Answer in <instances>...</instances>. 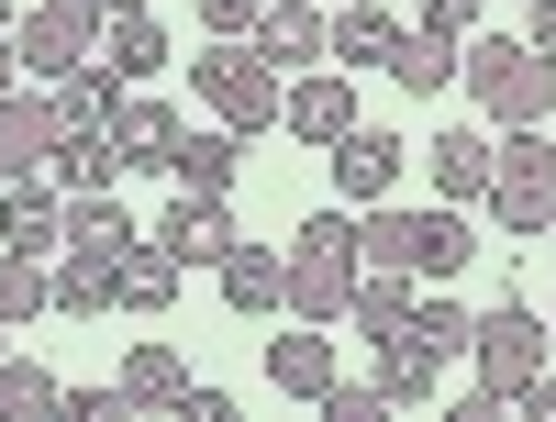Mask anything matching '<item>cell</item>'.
I'll use <instances>...</instances> for the list:
<instances>
[{
  "mask_svg": "<svg viewBox=\"0 0 556 422\" xmlns=\"http://www.w3.org/2000/svg\"><path fill=\"white\" fill-rule=\"evenodd\" d=\"M468 101H479V123H501V133H523V123H556V56L534 34H468Z\"/></svg>",
  "mask_w": 556,
  "mask_h": 422,
  "instance_id": "cell-1",
  "label": "cell"
},
{
  "mask_svg": "<svg viewBox=\"0 0 556 422\" xmlns=\"http://www.w3.org/2000/svg\"><path fill=\"white\" fill-rule=\"evenodd\" d=\"M356 278H367V212L334 201V212H312V222L290 233V311H301V322H345Z\"/></svg>",
  "mask_w": 556,
  "mask_h": 422,
  "instance_id": "cell-2",
  "label": "cell"
},
{
  "mask_svg": "<svg viewBox=\"0 0 556 422\" xmlns=\"http://www.w3.org/2000/svg\"><path fill=\"white\" fill-rule=\"evenodd\" d=\"M190 78H201V112H212V123H235V133H267L278 101H290V78L256 56V34H212L201 56H190Z\"/></svg>",
  "mask_w": 556,
  "mask_h": 422,
  "instance_id": "cell-3",
  "label": "cell"
},
{
  "mask_svg": "<svg viewBox=\"0 0 556 422\" xmlns=\"http://www.w3.org/2000/svg\"><path fill=\"white\" fill-rule=\"evenodd\" d=\"M501 233H556V133L523 123V133H501V167H490V201H479Z\"/></svg>",
  "mask_w": 556,
  "mask_h": 422,
  "instance_id": "cell-4",
  "label": "cell"
},
{
  "mask_svg": "<svg viewBox=\"0 0 556 422\" xmlns=\"http://www.w3.org/2000/svg\"><path fill=\"white\" fill-rule=\"evenodd\" d=\"M101 34H112V12L101 0H34V12L12 23V56H23V78H89V56H101Z\"/></svg>",
  "mask_w": 556,
  "mask_h": 422,
  "instance_id": "cell-5",
  "label": "cell"
},
{
  "mask_svg": "<svg viewBox=\"0 0 556 422\" xmlns=\"http://www.w3.org/2000/svg\"><path fill=\"white\" fill-rule=\"evenodd\" d=\"M534 367H556V322H545L534 300H490V311H479V334H468V379L513 400Z\"/></svg>",
  "mask_w": 556,
  "mask_h": 422,
  "instance_id": "cell-6",
  "label": "cell"
},
{
  "mask_svg": "<svg viewBox=\"0 0 556 422\" xmlns=\"http://www.w3.org/2000/svg\"><path fill=\"white\" fill-rule=\"evenodd\" d=\"M367 256H379V267H412V278H456V267H468V212H367Z\"/></svg>",
  "mask_w": 556,
  "mask_h": 422,
  "instance_id": "cell-7",
  "label": "cell"
},
{
  "mask_svg": "<svg viewBox=\"0 0 556 422\" xmlns=\"http://www.w3.org/2000/svg\"><path fill=\"white\" fill-rule=\"evenodd\" d=\"M323 156H334V201H356V212H379L401 190V167H412V145H401L390 123H356L345 145H323Z\"/></svg>",
  "mask_w": 556,
  "mask_h": 422,
  "instance_id": "cell-8",
  "label": "cell"
},
{
  "mask_svg": "<svg viewBox=\"0 0 556 422\" xmlns=\"http://www.w3.org/2000/svg\"><path fill=\"white\" fill-rule=\"evenodd\" d=\"M278 123H290L301 145H345V133L367 123V112H356V67H301L290 101H278Z\"/></svg>",
  "mask_w": 556,
  "mask_h": 422,
  "instance_id": "cell-9",
  "label": "cell"
},
{
  "mask_svg": "<svg viewBox=\"0 0 556 422\" xmlns=\"http://www.w3.org/2000/svg\"><path fill=\"white\" fill-rule=\"evenodd\" d=\"M424 167H434V201L479 212V201H490V167H501V133H490V123H445L434 145H424Z\"/></svg>",
  "mask_w": 556,
  "mask_h": 422,
  "instance_id": "cell-10",
  "label": "cell"
},
{
  "mask_svg": "<svg viewBox=\"0 0 556 422\" xmlns=\"http://www.w3.org/2000/svg\"><path fill=\"white\" fill-rule=\"evenodd\" d=\"M235 167H245V133H235V123H178V145H167V178H178V190L235 201Z\"/></svg>",
  "mask_w": 556,
  "mask_h": 422,
  "instance_id": "cell-11",
  "label": "cell"
},
{
  "mask_svg": "<svg viewBox=\"0 0 556 422\" xmlns=\"http://www.w3.org/2000/svg\"><path fill=\"white\" fill-rule=\"evenodd\" d=\"M0 245L67 256V190H56V178H0Z\"/></svg>",
  "mask_w": 556,
  "mask_h": 422,
  "instance_id": "cell-12",
  "label": "cell"
},
{
  "mask_svg": "<svg viewBox=\"0 0 556 422\" xmlns=\"http://www.w3.org/2000/svg\"><path fill=\"white\" fill-rule=\"evenodd\" d=\"M156 245H167L178 267H223V256L245 245V233H235V212H223V201H201V190H178V201L156 212Z\"/></svg>",
  "mask_w": 556,
  "mask_h": 422,
  "instance_id": "cell-13",
  "label": "cell"
},
{
  "mask_svg": "<svg viewBox=\"0 0 556 422\" xmlns=\"http://www.w3.org/2000/svg\"><path fill=\"white\" fill-rule=\"evenodd\" d=\"M267 389L278 400H323V389H334V334L290 311V334H267Z\"/></svg>",
  "mask_w": 556,
  "mask_h": 422,
  "instance_id": "cell-14",
  "label": "cell"
},
{
  "mask_svg": "<svg viewBox=\"0 0 556 422\" xmlns=\"http://www.w3.org/2000/svg\"><path fill=\"white\" fill-rule=\"evenodd\" d=\"M101 133H112V156H123V167H167L178 112L156 101V89H112V123H101Z\"/></svg>",
  "mask_w": 556,
  "mask_h": 422,
  "instance_id": "cell-15",
  "label": "cell"
},
{
  "mask_svg": "<svg viewBox=\"0 0 556 422\" xmlns=\"http://www.w3.org/2000/svg\"><path fill=\"white\" fill-rule=\"evenodd\" d=\"M367 379H379L390 411H412V400H434V389H445V345H424V334L401 322V334H379V367H367Z\"/></svg>",
  "mask_w": 556,
  "mask_h": 422,
  "instance_id": "cell-16",
  "label": "cell"
},
{
  "mask_svg": "<svg viewBox=\"0 0 556 422\" xmlns=\"http://www.w3.org/2000/svg\"><path fill=\"white\" fill-rule=\"evenodd\" d=\"M156 67H167V23H156V12H112V34H101V56H89V78L146 89Z\"/></svg>",
  "mask_w": 556,
  "mask_h": 422,
  "instance_id": "cell-17",
  "label": "cell"
},
{
  "mask_svg": "<svg viewBox=\"0 0 556 422\" xmlns=\"http://www.w3.org/2000/svg\"><path fill=\"white\" fill-rule=\"evenodd\" d=\"M256 56H267V67H334V23H323L312 0H267Z\"/></svg>",
  "mask_w": 556,
  "mask_h": 422,
  "instance_id": "cell-18",
  "label": "cell"
},
{
  "mask_svg": "<svg viewBox=\"0 0 556 422\" xmlns=\"http://www.w3.org/2000/svg\"><path fill=\"white\" fill-rule=\"evenodd\" d=\"M56 311H67V322H101V311H123V256H89V245H67V256H56Z\"/></svg>",
  "mask_w": 556,
  "mask_h": 422,
  "instance_id": "cell-19",
  "label": "cell"
},
{
  "mask_svg": "<svg viewBox=\"0 0 556 422\" xmlns=\"http://www.w3.org/2000/svg\"><path fill=\"white\" fill-rule=\"evenodd\" d=\"M56 156V112H45V89H12L0 101V178H34Z\"/></svg>",
  "mask_w": 556,
  "mask_h": 422,
  "instance_id": "cell-20",
  "label": "cell"
},
{
  "mask_svg": "<svg viewBox=\"0 0 556 422\" xmlns=\"http://www.w3.org/2000/svg\"><path fill=\"white\" fill-rule=\"evenodd\" d=\"M456 67H468V44H456V34H424V23H401V44H390V78L412 89V101L456 89Z\"/></svg>",
  "mask_w": 556,
  "mask_h": 422,
  "instance_id": "cell-21",
  "label": "cell"
},
{
  "mask_svg": "<svg viewBox=\"0 0 556 422\" xmlns=\"http://www.w3.org/2000/svg\"><path fill=\"white\" fill-rule=\"evenodd\" d=\"M112 389H123V411H178V400H190V356H178V345H134Z\"/></svg>",
  "mask_w": 556,
  "mask_h": 422,
  "instance_id": "cell-22",
  "label": "cell"
},
{
  "mask_svg": "<svg viewBox=\"0 0 556 422\" xmlns=\"http://www.w3.org/2000/svg\"><path fill=\"white\" fill-rule=\"evenodd\" d=\"M212 278H223V300H235V311H290V256H278V245H235Z\"/></svg>",
  "mask_w": 556,
  "mask_h": 422,
  "instance_id": "cell-23",
  "label": "cell"
},
{
  "mask_svg": "<svg viewBox=\"0 0 556 422\" xmlns=\"http://www.w3.org/2000/svg\"><path fill=\"white\" fill-rule=\"evenodd\" d=\"M345 322H356L367 345H379V334H401V322H412V267H379V256H367V278H356Z\"/></svg>",
  "mask_w": 556,
  "mask_h": 422,
  "instance_id": "cell-24",
  "label": "cell"
},
{
  "mask_svg": "<svg viewBox=\"0 0 556 422\" xmlns=\"http://www.w3.org/2000/svg\"><path fill=\"white\" fill-rule=\"evenodd\" d=\"M390 44H401V12H379V0L334 12V67H390Z\"/></svg>",
  "mask_w": 556,
  "mask_h": 422,
  "instance_id": "cell-25",
  "label": "cell"
},
{
  "mask_svg": "<svg viewBox=\"0 0 556 422\" xmlns=\"http://www.w3.org/2000/svg\"><path fill=\"white\" fill-rule=\"evenodd\" d=\"M67 245H89V256H123V245H146V233H134V212H123L112 190H67Z\"/></svg>",
  "mask_w": 556,
  "mask_h": 422,
  "instance_id": "cell-26",
  "label": "cell"
},
{
  "mask_svg": "<svg viewBox=\"0 0 556 422\" xmlns=\"http://www.w3.org/2000/svg\"><path fill=\"white\" fill-rule=\"evenodd\" d=\"M178 278H190V267H178L156 233H146V245H123V311H167V300H178Z\"/></svg>",
  "mask_w": 556,
  "mask_h": 422,
  "instance_id": "cell-27",
  "label": "cell"
},
{
  "mask_svg": "<svg viewBox=\"0 0 556 422\" xmlns=\"http://www.w3.org/2000/svg\"><path fill=\"white\" fill-rule=\"evenodd\" d=\"M34 311H56V267L12 245V256H0V322H12V334H23Z\"/></svg>",
  "mask_w": 556,
  "mask_h": 422,
  "instance_id": "cell-28",
  "label": "cell"
},
{
  "mask_svg": "<svg viewBox=\"0 0 556 422\" xmlns=\"http://www.w3.org/2000/svg\"><path fill=\"white\" fill-rule=\"evenodd\" d=\"M67 379H45L34 356H0V422H34V411H56Z\"/></svg>",
  "mask_w": 556,
  "mask_h": 422,
  "instance_id": "cell-29",
  "label": "cell"
},
{
  "mask_svg": "<svg viewBox=\"0 0 556 422\" xmlns=\"http://www.w3.org/2000/svg\"><path fill=\"white\" fill-rule=\"evenodd\" d=\"M123 156H112V133H89V145H56V190H112Z\"/></svg>",
  "mask_w": 556,
  "mask_h": 422,
  "instance_id": "cell-30",
  "label": "cell"
},
{
  "mask_svg": "<svg viewBox=\"0 0 556 422\" xmlns=\"http://www.w3.org/2000/svg\"><path fill=\"white\" fill-rule=\"evenodd\" d=\"M412 334H424V345H445V356H468V334H479V322L456 311L445 290H424V300H412Z\"/></svg>",
  "mask_w": 556,
  "mask_h": 422,
  "instance_id": "cell-31",
  "label": "cell"
},
{
  "mask_svg": "<svg viewBox=\"0 0 556 422\" xmlns=\"http://www.w3.org/2000/svg\"><path fill=\"white\" fill-rule=\"evenodd\" d=\"M479 12H490V0H412V23H424V34H456V44L479 34Z\"/></svg>",
  "mask_w": 556,
  "mask_h": 422,
  "instance_id": "cell-32",
  "label": "cell"
},
{
  "mask_svg": "<svg viewBox=\"0 0 556 422\" xmlns=\"http://www.w3.org/2000/svg\"><path fill=\"white\" fill-rule=\"evenodd\" d=\"M323 411H334V422H379L390 400H379V379H334V389H323Z\"/></svg>",
  "mask_w": 556,
  "mask_h": 422,
  "instance_id": "cell-33",
  "label": "cell"
},
{
  "mask_svg": "<svg viewBox=\"0 0 556 422\" xmlns=\"http://www.w3.org/2000/svg\"><path fill=\"white\" fill-rule=\"evenodd\" d=\"M56 411H67V422H112V411H123V389H89V379H67V389H56Z\"/></svg>",
  "mask_w": 556,
  "mask_h": 422,
  "instance_id": "cell-34",
  "label": "cell"
},
{
  "mask_svg": "<svg viewBox=\"0 0 556 422\" xmlns=\"http://www.w3.org/2000/svg\"><path fill=\"white\" fill-rule=\"evenodd\" d=\"M267 0H201V34H256Z\"/></svg>",
  "mask_w": 556,
  "mask_h": 422,
  "instance_id": "cell-35",
  "label": "cell"
},
{
  "mask_svg": "<svg viewBox=\"0 0 556 422\" xmlns=\"http://www.w3.org/2000/svg\"><path fill=\"white\" fill-rule=\"evenodd\" d=\"M523 34H534L545 56H556V0H523Z\"/></svg>",
  "mask_w": 556,
  "mask_h": 422,
  "instance_id": "cell-36",
  "label": "cell"
},
{
  "mask_svg": "<svg viewBox=\"0 0 556 422\" xmlns=\"http://www.w3.org/2000/svg\"><path fill=\"white\" fill-rule=\"evenodd\" d=\"M12 89H23V56H12V44H0V101H12Z\"/></svg>",
  "mask_w": 556,
  "mask_h": 422,
  "instance_id": "cell-37",
  "label": "cell"
},
{
  "mask_svg": "<svg viewBox=\"0 0 556 422\" xmlns=\"http://www.w3.org/2000/svg\"><path fill=\"white\" fill-rule=\"evenodd\" d=\"M12 23H23V0H0V44H12Z\"/></svg>",
  "mask_w": 556,
  "mask_h": 422,
  "instance_id": "cell-38",
  "label": "cell"
},
{
  "mask_svg": "<svg viewBox=\"0 0 556 422\" xmlns=\"http://www.w3.org/2000/svg\"><path fill=\"white\" fill-rule=\"evenodd\" d=\"M101 12H156V0H101Z\"/></svg>",
  "mask_w": 556,
  "mask_h": 422,
  "instance_id": "cell-39",
  "label": "cell"
},
{
  "mask_svg": "<svg viewBox=\"0 0 556 422\" xmlns=\"http://www.w3.org/2000/svg\"><path fill=\"white\" fill-rule=\"evenodd\" d=\"M379 12H412V0H379Z\"/></svg>",
  "mask_w": 556,
  "mask_h": 422,
  "instance_id": "cell-40",
  "label": "cell"
},
{
  "mask_svg": "<svg viewBox=\"0 0 556 422\" xmlns=\"http://www.w3.org/2000/svg\"><path fill=\"white\" fill-rule=\"evenodd\" d=\"M0 334H12V322H0ZM0 356H12V345H0Z\"/></svg>",
  "mask_w": 556,
  "mask_h": 422,
  "instance_id": "cell-41",
  "label": "cell"
}]
</instances>
